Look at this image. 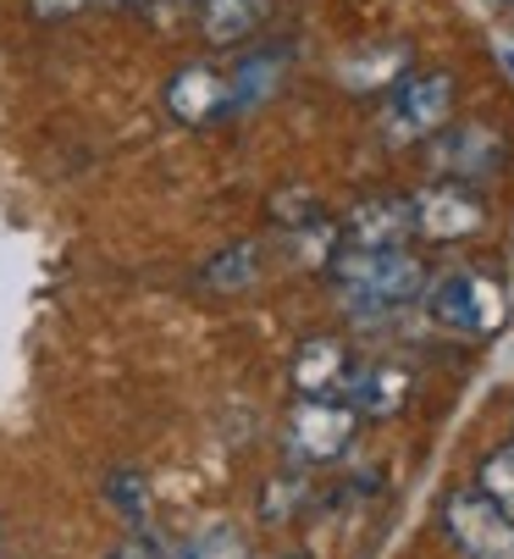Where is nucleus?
Here are the masks:
<instances>
[{"mask_svg":"<svg viewBox=\"0 0 514 559\" xmlns=\"http://www.w3.org/2000/svg\"><path fill=\"white\" fill-rule=\"evenodd\" d=\"M332 288L349 316H393L426 288V272L409 250H337Z\"/></svg>","mask_w":514,"mask_h":559,"instance_id":"1","label":"nucleus"},{"mask_svg":"<svg viewBox=\"0 0 514 559\" xmlns=\"http://www.w3.org/2000/svg\"><path fill=\"white\" fill-rule=\"evenodd\" d=\"M426 310H432L438 328L465 333V338H492L509 322L503 288L492 277H481V272H449V277H438L432 294H426Z\"/></svg>","mask_w":514,"mask_h":559,"instance_id":"2","label":"nucleus"},{"mask_svg":"<svg viewBox=\"0 0 514 559\" xmlns=\"http://www.w3.org/2000/svg\"><path fill=\"white\" fill-rule=\"evenodd\" d=\"M443 532L465 559H514V515L481 488H459L443 499Z\"/></svg>","mask_w":514,"mask_h":559,"instance_id":"3","label":"nucleus"},{"mask_svg":"<svg viewBox=\"0 0 514 559\" xmlns=\"http://www.w3.org/2000/svg\"><path fill=\"white\" fill-rule=\"evenodd\" d=\"M355 427H360V416L349 399H299L288 411V454L299 465H326L337 454H349Z\"/></svg>","mask_w":514,"mask_h":559,"instance_id":"4","label":"nucleus"},{"mask_svg":"<svg viewBox=\"0 0 514 559\" xmlns=\"http://www.w3.org/2000/svg\"><path fill=\"white\" fill-rule=\"evenodd\" d=\"M454 111V78L449 72H415L398 78L393 106H387V139L415 144V139H438Z\"/></svg>","mask_w":514,"mask_h":559,"instance_id":"5","label":"nucleus"},{"mask_svg":"<svg viewBox=\"0 0 514 559\" xmlns=\"http://www.w3.org/2000/svg\"><path fill=\"white\" fill-rule=\"evenodd\" d=\"M415 211V233L420 238H438V245H454V238H470L487 227V200L470 189V183H432L409 200Z\"/></svg>","mask_w":514,"mask_h":559,"instance_id":"6","label":"nucleus"},{"mask_svg":"<svg viewBox=\"0 0 514 559\" xmlns=\"http://www.w3.org/2000/svg\"><path fill=\"white\" fill-rule=\"evenodd\" d=\"M415 233V211L398 194L360 200L337 227V250H404V238Z\"/></svg>","mask_w":514,"mask_h":559,"instance_id":"7","label":"nucleus"},{"mask_svg":"<svg viewBox=\"0 0 514 559\" xmlns=\"http://www.w3.org/2000/svg\"><path fill=\"white\" fill-rule=\"evenodd\" d=\"M432 162H438V173H449V183H470V178H492V173H503L509 150H503V139H498L492 128L465 122V128H443V133H438Z\"/></svg>","mask_w":514,"mask_h":559,"instance_id":"8","label":"nucleus"},{"mask_svg":"<svg viewBox=\"0 0 514 559\" xmlns=\"http://www.w3.org/2000/svg\"><path fill=\"white\" fill-rule=\"evenodd\" d=\"M355 382V355L349 344H337V338H310L299 344L294 355V388L299 399H343Z\"/></svg>","mask_w":514,"mask_h":559,"instance_id":"9","label":"nucleus"},{"mask_svg":"<svg viewBox=\"0 0 514 559\" xmlns=\"http://www.w3.org/2000/svg\"><path fill=\"white\" fill-rule=\"evenodd\" d=\"M227 106H232V95H227V78H222L216 67H183V72L166 84V111L178 117L183 128H205V122H216Z\"/></svg>","mask_w":514,"mask_h":559,"instance_id":"10","label":"nucleus"},{"mask_svg":"<svg viewBox=\"0 0 514 559\" xmlns=\"http://www.w3.org/2000/svg\"><path fill=\"white\" fill-rule=\"evenodd\" d=\"M409 371L404 366H366V371H355V382H349V405H355V416H398L404 405H409Z\"/></svg>","mask_w":514,"mask_h":559,"instance_id":"11","label":"nucleus"},{"mask_svg":"<svg viewBox=\"0 0 514 559\" xmlns=\"http://www.w3.org/2000/svg\"><path fill=\"white\" fill-rule=\"evenodd\" d=\"M283 67H288V56H283V50H261V56H249V61L227 78L232 111H243V106H254V100H266V95L283 84Z\"/></svg>","mask_w":514,"mask_h":559,"instance_id":"12","label":"nucleus"},{"mask_svg":"<svg viewBox=\"0 0 514 559\" xmlns=\"http://www.w3.org/2000/svg\"><path fill=\"white\" fill-rule=\"evenodd\" d=\"M254 277H261V245H232L200 266V288H216V294H238Z\"/></svg>","mask_w":514,"mask_h":559,"instance_id":"13","label":"nucleus"},{"mask_svg":"<svg viewBox=\"0 0 514 559\" xmlns=\"http://www.w3.org/2000/svg\"><path fill=\"white\" fill-rule=\"evenodd\" d=\"M254 17H261V0H205V12H200V23L216 45L243 39L254 28Z\"/></svg>","mask_w":514,"mask_h":559,"instance_id":"14","label":"nucleus"},{"mask_svg":"<svg viewBox=\"0 0 514 559\" xmlns=\"http://www.w3.org/2000/svg\"><path fill=\"white\" fill-rule=\"evenodd\" d=\"M398 72H404V50L387 45L366 61H349L343 67V78H349V90H376V84H398Z\"/></svg>","mask_w":514,"mask_h":559,"instance_id":"15","label":"nucleus"},{"mask_svg":"<svg viewBox=\"0 0 514 559\" xmlns=\"http://www.w3.org/2000/svg\"><path fill=\"white\" fill-rule=\"evenodd\" d=\"M476 483H481V493H487L492 504H503V510L514 515V449H498V454H487Z\"/></svg>","mask_w":514,"mask_h":559,"instance_id":"16","label":"nucleus"},{"mask_svg":"<svg viewBox=\"0 0 514 559\" xmlns=\"http://www.w3.org/2000/svg\"><path fill=\"white\" fill-rule=\"evenodd\" d=\"M189 559H249V543H243V532H232L227 521H216V526L189 548Z\"/></svg>","mask_w":514,"mask_h":559,"instance_id":"17","label":"nucleus"},{"mask_svg":"<svg viewBox=\"0 0 514 559\" xmlns=\"http://www.w3.org/2000/svg\"><path fill=\"white\" fill-rule=\"evenodd\" d=\"M111 504H117L133 526H144V515H150V510H144V483H139L133 471H117V476H111Z\"/></svg>","mask_w":514,"mask_h":559,"instance_id":"18","label":"nucleus"},{"mask_svg":"<svg viewBox=\"0 0 514 559\" xmlns=\"http://www.w3.org/2000/svg\"><path fill=\"white\" fill-rule=\"evenodd\" d=\"M106 559H166V554H160V548H155L144 532H128V537H122V543H117Z\"/></svg>","mask_w":514,"mask_h":559,"instance_id":"19","label":"nucleus"},{"mask_svg":"<svg viewBox=\"0 0 514 559\" xmlns=\"http://www.w3.org/2000/svg\"><path fill=\"white\" fill-rule=\"evenodd\" d=\"M72 7H83V0H34L39 17H56V12H72Z\"/></svg>","mask_w":514,"mask_h":559,"instance_id":"20","label":"nucleus"},{"mask_svg":"<svg viewBox=\"0 0 514 559\" xmlns=\"http://www.w3.org/2000/svg\"><path fill=\"white\" fill-rule=\"evenodd\" d=\"M498 61L509 67V78H514V50H498Z\"/></svg>","mask_w":514,"mask_h":559,"instance_id":"21","label":"nucleus"},{"mask_svg":"<svg viewBox=\"0 0 514 559\" xmlns=\"http://www.w3.org/2000/svg\"><path fill=\"white\" fill-rule=\"evenodd\" d=\"M122 7H150V0H122Z\"/></svg>","mask_w":514,"mask_h":559,"instance_id":"22","label":"nucleus"},{"mask_svg":"<svg viewBox=\"0 0 514 559\" xmlns=\"http://www.w3.org/2000/svg\"><path fill=\"white\" fill-rule=\"evenodd\" d=\"M288 559H304V554H288Z\"/></svg>","mask_w":514,"mask_h":559,"instance_id":"23","label":"nucleus"}]
</instances>
